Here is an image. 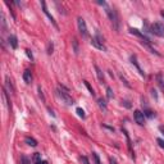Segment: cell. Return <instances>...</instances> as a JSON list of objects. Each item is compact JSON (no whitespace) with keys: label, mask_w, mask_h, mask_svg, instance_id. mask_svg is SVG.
Returning a JSON list of instances; mask_svg holds the SVG:
<instances>
[{"label":"cell","mask_w":164,"mask_h":164,"mask_svg":"<svg viewBox=\"0 0 164 164\" xmlns=\"http://www.w3.org/2000/svg\"><path fill=\"white\" fill-rule=\"evenodd\" d=\"M8 43L12 46V49H17L18 47V40H17V37H15L14 35H10V36L8 37Z\"/></svg>","instance_id":"obj_10"},{"label":"cell","mask_w":164,"mask_h":164,"mask_svg":"<svg viewBox=\"0 0 164 164\" xmlns=\"http://www.w3.org/2000/svg\"><path fill=\"white\" fill-rule=\"evenodd\" d=\"M156 142L159 144V146L162 147V149H164V140H162V139H158V140H156Z\"/></svg>","instance_id":"obj_24"},{"label":"cell","mask_w":164,"mask_h":164,"mask_svg":"<svg viewBox=\"0 0 164 164\" xmlns=\"http://www.w3.org/2000/svg\"><path fill=\"white\" fill-rule=\"evenodd\" d=\"M107 96H108V99H113L114 98L113 90H112L110 87H107Z\"/></svg>","instance_id":"obj_20"},{"label":"cell","mask_w":164,"mask_h":164,"mask_svg":"<svg viewBox=\"0 0 164 164\" xmlns=\"http://www.w3.org/2000/svg\"><path fill=\"white\" fill-rule=\"evenodd\" d=\"M151 33H154L158 37H163L164 36V24L160 22H155L151 24Z\"/></svg>","instance_id":"obj_4"},{"label":"cell","mask_w":164,"mask_h":164,"mask_svg":"<svg viewBox=\"0 0 164 164\" xmlns=\"http://www.w3.org/2000/svg\"><path fill=\"white\" fill-rule=\"evenodd\" d=\"M83 83H85V86H86V87H87V89H89V91H90V94H91L92 96H95V92H94V89H92V87H91V86H90V83H89L87 81H83Z\"/></svg>","instance_id":"obj_18"},{"label":"cell","mask_w":164,"mask_h":164,"mask_svg":"<svg viewBox=\"0 0 164 164\" xmlns=\"http://www.w3.org/2000/svg\"><path fill=\"white\" fill-rule=\"evenodd\" d=\"M133 118L139 126H144V124H145V115H144V113L141 110H139V109L133 112Z\"/></svg>","instance_id":"obj_5"},{"label":"cell","mask_w":164,"mask_h":164,"mask_svg":"<svg viewBox=\"0 0 164 164\" xmlns=\"http://www.w3.org/2000/svg\"><path fill=\"white\" fill-rule=\"evenodd\" d=\"M38 95H40V98L43 99V100H45V98H44V94H43V91H41V87H38Z\"/></svg>","instance_id":"obj_30"},{"label":"cell","mask_w":164,"mask_h":164,"mask_svg":"<svg viewBox=\"0 0 164 164\" xmlns=\"http://www.w3.org/2000/svg\"><path fill=\"white\" fill-rule=\"evenodd\" d=\"M41 6H43V10H44V13H45V14H46V17L49 18V19H50V22L54 24V27H55V28H58V24H57L55 19H54V17L50 14V13H49V10H47V8H46V3H45V1H41Z\"/></svg>","instance_id":"obj_7"},{"label":"cell","mask_w":164,"mask_h":164,"mask_svg":"<svg viewBox=\"0 0 164 164\" xmlns=\"http://www.w3.org/2000/svg\"><path fill=\"white\" fill-rule=\"evenodd\" d=\"M92 158H94V160H95V164H101L100 158H99V155L96 153H92Z\"/></svg>","instance_id":"obj_22"},{"label":"cell","mask_w":164,"mask_h":164,"mask_svg":"<svg viewBox=\"0 0 164 164\" xmlns=\"http://www.w3.org/2000/svg\"><path fill=\"white\" fill-rule=\"evenodd\" d=\"M144 115H147L149 118H153V117H155V114H154V112H151L150 109H145L144 110Z\"/></svg>","instance_id":"obj_17"},{"label":"cell","mask_w":164,"mask_h":164,"mask_svg":"<svg viewBox=\"0 0 164 164\" xmlns=\"http://www.w3.org/2000/svg\"><path fill=\"white\" fill-rule=\"evenodd\" d=\"M35 164H47L46 162H43V160H41V162H37V163H35Z\"/></svg>","instance_id":"obj_32"},{"label":"cell","mask_w":164,"mask_h":164,"mask_svg":"<svg viewBox=\"0 0 164 164\" xmlns=\"http://www.w3.org/2000/svg\"><path fill=\"white\" fill-rule=\"evenodd\" d=\"M57 95H58V98H59L66 105H73V104H75L72 96H70L67 91H64L63 87H59V89L57 90Z\"/></svg>","instance_id":"obj_2"},{"label":"cell","mask_w":164,"mask_h":164,"mask_svg":"<svg viewBox=\"0 0 164 164\" xmlns=\"http://www.w3.org/2000/svg\"><path fill=\"white\" fill-rule=\"evenodd\" d=\"M160 15H162V17L164 18V10H162V12H160Z\"/></svg>","instance_id":"obj_34"},{"label":"cell","mask_w":164,"mask_h":164,"mask_svg":"<svg viewBox=\"0 0 164 164\" xmlns=\"http://www.w3.org/2000/svg\"><path fill=\"white\" fill-rule=\"evenodd\" d=\"M32 160H33L35 163H37V162H41V154H38V153H35V154H33V158H32Z\"/></svg>","instance_id":"obj_19"},{"label":"cell","mask_w":164,"mask_h":164,"mask_svg":"<svg viewBox=\"0 0 164 164\" xmlns=\"http://www.w3.org/2000/svg\"><path fill=\"white\" fill-rule=\"evenodd\" d=\"M26 54H27V57H28V58H30V59H31V60H33V57H32V53H31V51H30V50H26Z\"/></svg>","instance_id":"obj_27"},{"label":"cell","mask_w":164,"mask_h":164,"mask_svg":"<svg viewBox=\"0 0 164 164\" xmlns=\"http://www.w3.org/2000/svg\"><path fill=\"white\" fill-rule=\"evenodd\" d=\"M53 53V44H49V50H47V54H51Z\"/></svg>","instance_id":"obj_31"},{"label":"cell","mask_w":164,"mask_h":164,"mask_svg":"<svg viewBox=\"0 0 164 164\" xmlns=\"http://www.w3.org/2000/svg\"><path fill=\"white\" fill-rule=\"evenodd\" d=\"M130 32H131V33H132V35H136V36L139 37V38H141L144 44H150V38L147 37L145 33H142V32H140L139 30H137V28H130Z\"/></svg>","instance_id":"obj_6"},{"label":"cell","mask_w":164,"mask_h":164,"mask_svg":"<svg viewBox=\"0 0 164 164\" xmlns=\"http://www.w3.org/2000/svg\"><path fill=\"white\" fill-rule=\"evenodd\" d=\"M109 162H110V164H118L117 160H115V158H113V156H110V158H109Z\"/></svg>","instance_id":"obj_28"},{"label":"cell","mask_w":164,"mask_h":164,"mask_svg":"<svg viewBox=\"0 0 164 164\" xmlns=\"http://www.w3.org/2000/svg\"><path fill=\"white\" fill-rule=\"evenodd\" d=\"M5 83H6V87H8V91H9V94H13V92H14V87H13V85H12V81H10V78H9L8 76L5 77Z\"/></svg>","instance_id":"obj_14"},{"label":"cell","mask_w":164,"mask_h":164,"mask_svg":"<svg viewBox=\"0 0 164 164\" xmlns=\"http://www.w3.org/2000/svg\"><path fill=\"white\" fill-rule=\"evenodd\" d=\"M77 26H78V31L82 35V37H89V31H87V26H86V22L82 17L77 18Z\"/></svg>","instance_id":"obj_3"},{"label":"cell","mask_w":164,"mask_h":164,"mask_svg":"<svg viewBox=\"0 0 164 164\" xmlns=\"http://www.w3.org/2000/svg\"><path fill=\"white\" fill-rule=\"evenodd\" d=\"M98 104H99V107H100L101 110H104V112H107V110H108L107 103H105L104 99H99V100H98Z\"/></svg>","instance_id":"obj_15"},{"label":"cell","mask_w":164,"mask_h":164,"mask_svg":"<svg viewBox=\"0 0 164 164\" xmlns=\"http://www.w3.org/2000/svg\"><path fill=\"white\" fill-rule=\"evenodd\" d=\"M73 45H75V53L78 54V46H77V40H76V38L73 40Z\"/></svg>","instance_id":"obj_25"},{"label":"cell","mask_w":164,"mask_h":164,"mask_svg":"<svg viewBox=\"0 0 164 164\" xmlns=\"http://www.w3.org/2000/svg\"><path fill=\"white\" fill-rule=\"evenodd\" d=\"M131 63H132L133 66L136 67V69L139 70V73H140L141 76H144V77H145V73H144V70L141 69V67L139 66V63H137V58H136V55H131Z\"/></svg>","instance_id":"obj_9"},{"label":"cell","mask_w":164,"mask_h":164,"mask_svg":"<svg viewBox=\"0 0 164 164\" xmlns=\"http://www.w3.org/2000/svg\"><path fill=\"white\" fill-rule=\"evenodd\" d=\"M151 95L154 96V98H155V100H158V94H156V91H155V90H151Z\"/></svg>","instance_id":"obj_29"},{"label":"cell","mask_w":164,"mask_h":164,"mask_svg":"<svg viewBox=\"0 0 164 164\" xmlns=\"http://www.w3.org/2000/svg\"><path fill=\"white\" fill-rule=\"evenodd\" d=\"M76 113H77V115H78L80 118H82V119H85V118H86L85 110H83L82 108H77V109H76Z\"/></svg>","instance_id":"obj_16"},{"label":"cell","mask_w":164,"mask_h":164,"mask_svg":"<svg viewBox=\"0 0 164 164\" xmlns=\"http://www.w3.org/2000/svg\"><path fill=\"white\" fill-rule=\"evenodd\" d=\"M122 105H124V107L128 108V109L131 108V104H130V101L128 100H122Z\"/></svg>","instance_id":"obj_23"},{"label":"cell","mask_w":164,"mask_h":164,"mask_svg":"<svg viewBox=\"0 0 164 164\" xmlns=\"http://www.w3.org/2000/svg\"><path fill=\"white\" fill-rule=\"evenodd\" d=\"M30 163H31L30 159H28L26 155H22L21 156V164H30Z\"/></svg>","instance_id":"obj_21"},{"label":"cell","mask_w":164,"mask_h":164,"mask_svg":"<svg viewBox=\"0 0 164 164\" xmlns=\"http://www.w3.org/2000/svg\"><path fill=\"white\" fill-rule=\"evenodd\" d=\"M104 8H105V12H107L109 19H110L112 24H113V28H114L115 31H119V28H121V22H119V17H118L117 10H115L114 8H110V6H109L108 4L105 5Z\"/></svg>","instance_id":"obj_1"},{"label":"cell","mask_w":164,"mask_h":164,"mask_svg":"<svg viewBox=\"0 0 164 164\" xmlns=\"http://www.w3.org/2000/svg\"><path fill=\"white\" fill-rule=\"evenodd\" d=\"M23 80L26 83H31L32 82V73L30 69H26L23 72Z\"/></svg>","instance_id":"obj_11"},{"label":"cell","mask_w":164,"mask_h":164,"mask_svg":"<svg viewBox=\"0 0 164 164\" xmlns=\"http://www.w3.org/2000/svg\"><path fill=\"white\" fill-rule=\"evenodd\" d=\"M24 142L27 144L28 146H32V147H36L37 146V141L33 139V137H30V136H27L24 139Z\"/></svg>","instance_id":"obj_13"},{"label":"cell","mask_w":164,"mask_h":164,"mask_svg":"<svg viewBox=\"0 0 164 164\" xmlns=\"http://www.w3.org/2000/svg\"><path fill=\"white\" fill-rule=\"evenodd\" d=\"M159 130H160V131H162V132L164 133V127H163V126H160V127H159Z\"/></svg>","instance_id":"obj_33"},{"label":"cell","mask_w":164,"mask_h":164,"mask_svg":"<svg viewBox=\"0 0 164 164\" xmlns=\"http://www.w3.org/2000/svg\"><path fill=\"white\" fill-rule=\"evenodd\" d=\"M95 70H96V76H98V80L100 81V83H105V80H104V75H103V70L99 68L98 66H95Z\"/></svg>","instance_id":"obj_12"},{"label":"cell","mask_w":164,"mask_h":164,"mask_svg":"<svg viewBox=\"0 0 164 164\" xmlns=\"http://www.w3.org/2000/svg\"><path fill=\"white\" fill-rule=\"evenodd\" d=\"M81 160H82V163H83V164H90L89 159H87V156H82V158H81Z\"/></svg>","instance_id":"obj_26"},{"label":"cell","mask_w":164,"mask_h":164,"mask_svg":"<svg viewBox=\"0 0 164 164\" xmlns=\"http://www.w3.org/2000/svg\"><path fill=\"white\" fill-rule=\"evenodd\" d=\"M91 45H92V46H95L96 49H99V50L107 51V47H105V45L103 44L101 41H99L96 37H92V38H91Z\"/></svg>","instance_id":"obj_8"}]
</instances>
